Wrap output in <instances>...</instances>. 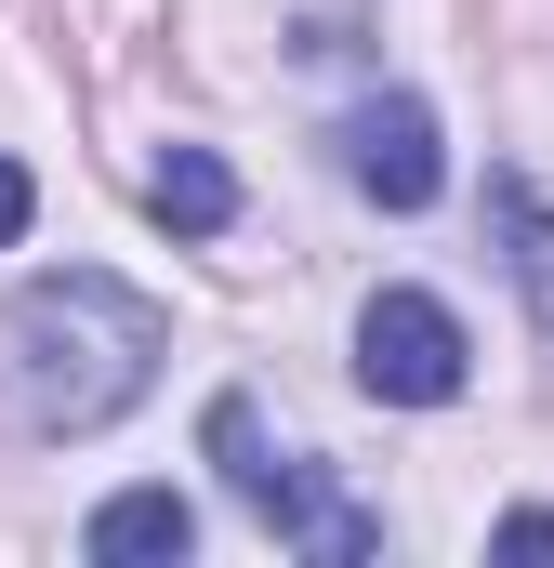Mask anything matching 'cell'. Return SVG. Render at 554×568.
Here are the masks:
<instances>
[{
  "label": "cell",
  "instance_id": "cell-1",
  "mask_svg": "<svg viewBox=\"0 0 554 568\" xmlns=\"http://www.w3.org/2000/svg\"><path fill=\"white\" fill-rule=\"evenodd\" d=\"M0 344H13V410H27V424L40 436H93V424H120L145 384H158L172 317H158L133 278H106V265H66V278L13 291Z\"/></svg>",
  "mask_w": 554,
  "mask_h": 568
},
{
  "label": "cell",
  "instance_id": "cell-2",
  "mask_svg": "<svg viewBox=\"0 0 554 568\" xmlns=\"http://www.w3.org/2000/svg\"><path fill=\"white\" fill-rule=\"evenodd\" d=\"M212 463H225V489H238L265 529H290L304 556H370V542H383L357 503H330V489H317V463H304V449H277V436H265L252 397H212Z\"/></svg>",
  "mask_w": 554,
  "mask_h": 568
},
{
  "label": "cell",
  "instance_id": "cell-3",
  "mask_svg": "<svg viewBox=\"0 0 554 568\" xmlns=\"http://www.w3.org/2000/svg\"><path fill=\"white\" fill-rule=\"evenodd\" d=\"M462 371H475V344H462V317L435 291H370L357 304V384L383 410H449Z\"/></svg>",
  "mask_w": 554,
  "mask_h": 568
},
{
  "label": "cell",
  "instance_id": "cell-4",
  "mask_svg": "<svg viewBox=\"0 0 554 568\" xmlns=\"http://www.w3.org/2000/svg\"><path fill=\"white\" fill-rule=\"evenodd\" d=\"M343 172H357L383 212H422V199L449 185V159H435V106H422V93H370V106H343Z\"/></svg>",
  "mask_w": 554,
  "mask_h": 568
},
{
  "label": "cell",
  "instance_id": "cell-5",
  "mask_svg": "<svg viewBox=\"0 0 554 568\" xmlns=\"http://www.w3.org/2000/svg\"><path fill=\"white\" fill-rule=\"evenodd\" d=\"M106 568H158V556H185L198 542V503L185 489H120V503H93V529H80Z\"/></svg>",
  "mask_w": 554,
  "mask_h": 568
},
{
  "label": "cell",
  "instance_id": "cell-6",
  "mask_svg": "<svg viewBox=\"0 0 554 568\" xmlns=\"http://www.w3.org/2000/svg\"><path fill=\"white\" fill-rule=\"evenodd\" d=\"M145 212H158L172 239H225V212H238V172H225L212 145H172V159L145 172Z\"/></svg>",
  "mask_w": 554,
  "mask_h": 568
},
{
  "label": "cell",
  "instance_id": "cell-7",
  "mask_svg": "<svg viewBox=\"0 0 554 568\" xmlns=\"http://www.w3.org/2000/svg\"><path fill=\"white\" fill-rule=\"evenodd\" d=\"M489 239H502V265H515V291H529V317L554 331V212L529 199V185H515V172L489 185Z\"/></svg>",
  "mask_w": 554,
  "mask_h": 568
},
{
  "label": "cell",
  "instance_id": "cell-8",
  "mask_svg": "<svg viewBox=\"0 0 554 568\" xmlns=\"http://www.w3.org/2000/svg\"><path fill=\"white\" fill-rule=\"evenodd\" d=\"M27 212H40V185H27V159H0V252L27 239Z\"/></svg>",
  "mask_w": 554,
  "mask_h": 568
},
{
  "label": "cell",
  "instance_id": "cell-9",
  "mask_svg": "<svg viewBox=\"0 0 554 568\" xmlns=\"http://www.w3.org/2000/svg\"><path fill=\"white\" fill-rule=\"evenodd\" d=\"M502 556H554V516L529 503V516H502Z\"/></svg>",
  "mask_w": 554,
  "mask_h": 568
}]
</instances>
